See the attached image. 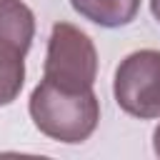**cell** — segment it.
<instances>
[{"instance_id":"ba28073f","label":"cell","mask_w":160,"mask_h":160,"mask_svg":"<svg viewBox=\"0 0 160 160\" xmlns=\"http://www.w3.org/2000/svg\"><path fill=\"white\" fill-rule=\"evenodd\" d=\"M150 10H152V15H155V20L160 22V0H150Z\"/></svg>"},{"instance_id":"7a4b0ae2","label":"cell","mask_w":160,"mask_h":160,"mask_svg":"<svg viewBox=\"0 0 160 160\" xmlns=\"http://www.w3.org/2000/svg\"><path fill=\"white\" fill-rule=\"evenodd\" d=\"M98 78V50L72 22H55L48 38L42 80L65 90H90Z\"/></svg>"},{"instance_id":"3957f363","label":"cell","mask_w":160,"mask_h":160,"mask_svg":"<svg viewBox=\"0 0 160 160\" xmlns=\"http://www.w3.org/2000/svg\"><path fill=\"white\" fill-rule=\"evenodd\" d=\"M112 95L122 112L155 120L160 118V50H135L115 68Z\"/></svg>"},{"instance_id":"6da1fadb","label":"cell","mask_w":160,"mask_h":160,"mask_svg":"<svg viewBox=\"0 0 160 160\" xmlns=\"http://www.w3.org/2000/svg\"><path fill=\"white\" fill-rule=\"evenodd\" d=\"M32 125L50 140L78 145L85 142L100 122V100L90 90H65L40 80L28 102Z\"/></svg>"},{"instance_id":"277c9868","label":"cell","mask_w":160,"mask_h":160,"mask_svg":"<svg viewBox=\"0 0 160 160\" xmlns=\"http://www.w3.org/2000/svg\"><path fill=\"white\" fill-rule=\"evenodd\" d=\"M35 38V15L22 0H0V52L28 55Z\"/></svg>"},{"instance_id":"52a82bcc","label":"cell","mask_w":160,"mask_h":160,"mask_svg":"<svg viewBox=\"0 0 160 160\" xmlns=\"http://www.w3.org/2000/svg\"><path fill=\"white\" fill-rule=\"evenodd\" d=\"M152 150H155V155L160 158V125H158L155 132H152Z\"/></svg>"},{"instance_id":"5b68a950","label":"cell","mask_w":160,"mask_h":160,"mask_svg":"<svg viewBox=\"0 0 160 160\" xmlns=\"http://www.w3.org/2000/svg\"><path fill=\"white\" fill-rule=\"evenodd\" d=\"M70 5L80 18L100 28L128 25L140 10V0H70Z\"/></svg>"},{"instance_id":"8992f818","label":"cell","mask_w":160,"mask_h":160,"mask_svg":"<svg viewBox=\"0 0 160 160\" xmlns=\"http://www.w3.org/2000/svg\"><path fill=\"white\" fill-rule=\"evenodd\" d=\"M25 85V55L0 52V108L18 100Z\"/></svg>"}]
</instances>
